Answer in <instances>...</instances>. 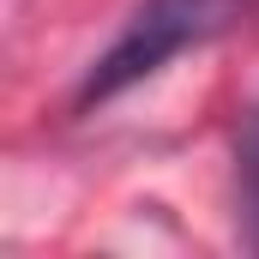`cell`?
I'll list each match as a JSON object with an SVG mask.
<instances>
[{"instance_id":"obj_2","label":"cell","mask_w":259,"mask_h":259,"mask_svg":"<svg viewBox=\"0 0 259 259\" xmlns=\"http://www.w3.org/2000/svg\"><path fill=\"white\" fill-rule=\"evenodd\" d=\"M241 163H247V193L259 205V109H253V121H247V139H241Z\"/></svg>"},{"instance_id":"obj_1","label":"cell","mask_w":259,"mask_h":259,"mask_svg":"<svg viewBox=\"0 0 259 259\" xmlns=\"http://www.w3.org/2000/svg\"><path fill=\"white\" fill-rule=\"evenodd\" d=\"M241 12H247V0H139L133 18L121 24V36L91 61L84 84H78V109L115 103L121 91L163 72L175 55L217 42L223 30L241 24Z\"/></svg>"}]
</instances>
